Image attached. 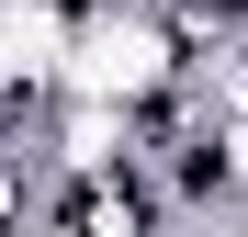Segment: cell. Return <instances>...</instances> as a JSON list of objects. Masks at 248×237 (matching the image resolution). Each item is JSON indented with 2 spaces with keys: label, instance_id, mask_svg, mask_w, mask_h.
<instances>
[{
  "label": "cell",
  "instance_id": "cell-1",
  "mask_svg": "<svg viewBox=\"0 0 248 237\" xmlns=\"http://www.w3.org/2000/svg\"><path fill=\"white\" fill-rule=\"evenodd\" d=\"M181 79V46H170V23L147 12V0H102L91 23H68V46H57V91H91V102H158Z\"/></svg>",
  "mask_w": 248,
  "mask_h": 237
}]
</instances>
